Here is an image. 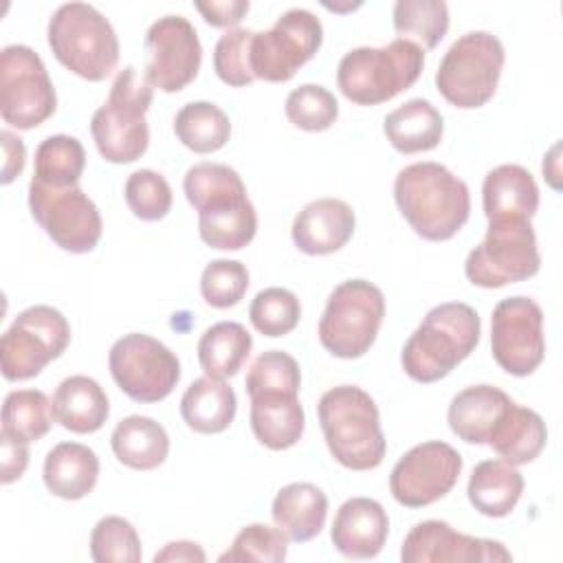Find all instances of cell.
<instances>
[{
	"label": "cell",
	"instance_id": "cell-1",
	"mask_svg": "<svg viewBox=\"0 0 563 563\" xmlns=\"http://www.w3.org/2000/svg\"><path fill=\"white\" fill-rule=\"evenodd\" d=\"M183 191L198 211L200 240L216 251H240L257 233V213L242 176L224 163H196L185 172Z\"/></svg>",
	"mask_w": 563,
	"mask_h": 563
},
{
	"label": "cell",
	"instance_id": "cell-2",
	"mask_svg": "<svg viewBox=\"0 0 563 563\" xmlns=\"http://www.w3.org/2000/svg\"><path fill=\"white\" fill-rule=\"evenodd\" d=\"M400 216L427 242H446L468 222L471 191L462 178L435 161L402 167L394 180Z\"/></svg>",
	"mask_w": 563,
	"mask_h": 563
},
{
	"label": "cell",
	"instance_id": "cell-3",
	"mask_svg": "<svg viewBox=\"0 0 563 563\" xmlns=\"http://www.w3.org/2000/svg\"><path fill=\"white\" fill-rule=\"evenodd\" d=\"M482 321L464 301L433 306L405 341L400 365L405 374L422 385L449 376L477 347Z\"/></svg>",
	"mask_w": 563,
	"mask_h": 563
},
{
	"label": "cell",
	"instance_id": "cell-4",
	"mask_svg": "<svg viewBox=\"0 0 563 563\" xmlns=\"http://www.w3.org/2000/svg\"><path fill=\"white\" fill-rule=\"evenodd\" d=\"M317 416L330 455L350 471H372L387 453L374 398L356 385H336L321 394Z\"/></svg>",
	"mask_w": 563,
	"mask_h": 563
},
{
	"label": "cell",
	"instance_id": "cell-5",
	"mask_svg": "<svg viewBox=\"0 0 563 563\" xmlns=\"http://www.w3.org/2000/svg\"><path fill=\"white\" fill-rule=\"evenodd\" d=\"M424 68V51L396 37L385 46H358L347 51L336 66L341 95L356 106H378L409 90Z\"/></svg>",
	"mask_w": 563,
	"mask_h": 563
},
{
	"label": "cell",
	"instance_id": "cell-6",
	"mask_svg": "<svg viewBox=\"0 0 563 563\" xmlns=\"http://www.w3.org/2000/svg\"><path fill=\"white\" fill-rule=\"evenodd\" d=\"M55 59L86 81H103L117 70L119 37L110 20L88 2L59 4L46 29Z\"/></svg>",
	"mask_w": 563,
	"mask_h": 563
},
{
	"label": "cell",
	"instance_id": "cell-7",
	"mask_svg": "<svg viewBox=\"0 0 563 563\" xmlns=\"http://www.w3.org/2000/svg\"><path fill=\"white\" fill-rule=\"evenodd\" d=\"M152 99V84L139 77L134 66H125L117 73L108 99L90 119V134L103 161L125 165L147 152L150 125L145 114Z\"/></svg>",
	"mask_w": 563,
	"mask_h": 563
},
{
	"label": "cell",
	"instance_id": "cell-8",
	"mask_svg": "<svg viewBox=\"0 0 563 563\" xmlns=\"http://www.w3.org/2000/svg\"><path fill=\"white\" fill-rule=\"evenodd\" d=\"M504 62L506 48L497 35L468 31L460 35L440 59L435 88L453 108H482L497 92Z\"/></svg>",
	"mask_w": 563,
	"mask_h": 563
},
{
	"label": "cell",
	"instance_id": "cell-9",
	"mask_svg": "<svg viewBox=\"0 0 563 563\" xmlns=\"http://www.w3.org/2000/svg\"><path fill=\"white\" fill-rule=\"evenodd\" d=\"M385 319V295L367 279H345L330 292L319 319V343L336 358H361Z\"/></svg>",
	"mask_w": 563,
	"mask_h": 563
},
{
	"label": "cell",
	"instance_id": "cell-10",
	"mask_svg": "<svg viewBox=\"0 0 563 563\" xmlns=\"http://www.w3.org/2000/svg\"><path fill=\"white\" fill-rule=\"evenodd\" d=\"M541 268L537 235L530 220L493 218L484 240L471 249L464 275L473 286L501 288L526 282Z\"/></svg>",
	"mask_w": 563,
	"mask_h": 563
},
{
	"label": "cell",
	"instance_id": "cell-11",
	"mask_svg": "<svg viewBox=\"0 0 563 563\" xmlns=\"http://www.w3.org/2000/svg\"><path fill=\"white\" fill-rule=\"evenodd\" d=\"M70 343V325L53 306L24 308L0 339V369L9 383L35 378Z\"/></svg>",
	"mask_w": 563,
	"mask_h": 563
},
{
	"label": "cell",
	"instance_id": "cell-12",
	"mask_svg": "<svg viewBox=\"0 0 563 563\" xmlns=\"http://www.w3.org/2000/svg\"><path fill=\"white\" fill-rule=\"evenodd\" d=\"M57 95L42 57L26 44L0 51V114L18 130H33L55 114Z\"/></svg>",
	"mask_w": 563,
	"mask_h": 563
},
{
	"label": "cell",
	"instance_id": "cell-13",
	"mask_svg": "<svg viewBox=\"0 0 563 563\" xmlns=\"http://www.w3.org/2000/svg\"><path fill=\"white\" fill-rule=\"evenodd\" d=\"M323 42V24L308 9H288L266 31H255L249 48L255 79L284 84L314 57Z\"/></svg>",
	"mask_w": 563,
	"mask_h": 563
},
{
	"label": "cell",
	"instance_id": "cell-14",
	"mask_svg": "<svg viewBox=\"0 0 563 563\" xmlns=\"http://www.w3.org/2000/svg\"><path fill=\"white\" fill-rule=\"evenodd\" d=\"M108 367L117 387L143 405L165 400L180 380L178 356L158 339L141 332L123 334L112 343Z\"/></svg>",
	"mask_w": 563,
	"mask_h": 563
},
{
	"label": "cell",
	"instance_id": "cell-15",
	"mask_svg": "<svg viewBox=\"0 0 563 563\" xmlns=\"http://www.w3.org/2000/svg\"><path fill=\"white\" fill-rule=\"evenodd\" d=\"M29 209L40 229L66 253H90L101 240V213L79 185L46 187L31 178Z\"/></svg>",
	"mask_w": 563,
	"mask_h": 563
},
{
	"label": "cell",
	"instance_id": "cell-16",
	"mask_svg": "<svg viewBox=\"0 0 563 563\" xmlns=\"http://www.w3.org/2000/svg\"><path fill=\"white\" fill-rule=\"evenodd\" d=\"M490 352L510 376H530L545 358L543 310L523 295L506 297L493 308Z\"/></svg>",
	"mask_w": 563,
	"mask_h": 563
},
{
	"label": "cell",
	"instance_id": "cell-17",
	"mask_svg": "<svg viewBox=\"0 0 563 563\" xmlns=\"http://www.w3.org/2000/svg\"><path fill=\"white\" fill-rule=\"evenodd\" d=\"M464 460L449 442L427 440L411 446L389 473V493L405 508H424L453 490Z\"/></svg>",
	"mask_w": 563,
	"mask_h": 563
},
{
	"label": "cell",
	"instance_id": "cell-18",
	"mask_svg": "<svg viewBox=\"0 0 563 563\" xmlns=\"http://www.w3.org/2000/svg\"><path fill=\"white\" fill-rule=\"evenodd\" d=\"M145 79L163 92H180L202 64V46L185 15H163L145 33Z\"/></svg>",
	"mask_w": 563,
	"mask_h": 563
},
{
	"label": "cell",
	"instance_id": "cell-19",
	"mask_svg": "<svg viewBox=\"0 0 563 563\" xmlns=\"http://www.w3.org/2000/svg\"><path fill=\"white\" fill-rule=\"evenodd\" d=\"M510 559L501 541L457 532L442 519L416 523L400 548L402 563H506Z\"/></svg>",
	"mask_w": 563,
	"mask_h": 563
},
{
	"label": "cell",
	"instance_id": "cell-20",
	"mask_svg": "<svg viewBox=\"0 0 563 563\" xmlns=\"http://www.w3.org/2000/svg\"><path fill=\"white\" fill-rule=\"evenodd\" d=\"M389 534V517L380 501L372 497L345 499L332 521L330 539L345 559H374L385 548Z\"/></svg>",
	"mask_w": 563,
	"mask_h": 563
},
{
	"label": "cell",
	"instance_id": "cell-21",
	"mask_svg": "<svg viewBox=\"0 0 563 563\" xmlns=\"http://www.w3.org/2000/svg\"><path fill=\"white\" fill-rule=\"evenodd\" d=\"M354 209L339 198H317L292 220V244L306 255H330L341 251L354 235Z\"/></svg>",
	"mask_w": 563,
	"mask_h": 563
},
{
	"label": "cell",
	"instance_id": "cell-22",
	"mask_svg": "<svg viewBox=\"0 0 563 563\" xmlns=\"http://www.w3.org/2000/svg\"><path fill=\"white\" fill-rule=\"evenodd\" d=\"M539 185L534 176L517 163L493 167L482 183V207L486 220L521 218L532 220L539 211Z\"/></svg>",
	"mask_w": 563,
	"mask_h": 563
},
{
	"label": "cell",
	"instance_id": "cell-23",
	"mask_svg": "<svg viewBox=\"0 0 563 563\" xmlns=\"http://www.w3.org/2000/svg\"><path fill=\"white\" fill-rule=\"evenodd\" d=\"M510 402L512 398L495 385L464 387L449 402V429L468 444H486L493 427Z\"/></svg>",
	"mask_w": 563,
	"mask_h": 563
},
{
	"label": "cell",
	"instance_id": "cell-24",
	"mask_svg": "<svg viewBox=\"0 0 563 563\" xmlns=\"http://www.w3.org/2000/svg\"><path fill=\"white\" fill-rule=\"evenodd\" d=\"M42 477L55 497L66 501L84 499L97 486L99 457L81 442H59L46 453Z\"/></svg>",
	"mask_w": 563,
	"mask_h": 563
},
{
	"label": "cell",
	"instance_id": "cell-25",
	"mask_svg": "<svg viewBox=\"0 0 563 563\" xmlns=\"http://www.w3.org/2000/svg\"><path fill=\"white\" fill-rule=\"evenodd\" d=\"M271 515L288 541L306 543L325 526L328 497L317 484L292 482L277 490L271 504Z\"/></svg>",
	"mask_w": 563,
	"mask_h": 563
},
{
	"label": "cell",
	"instance_id": "cell-26",
	"mask_svg": "<svg viewBox=\"0 0 563 563\" xmlns=\"http://www.w3.org/2000/svg\"><path fill=\"white\" fill-rule=\"evenodd\" d=\"M51 402L55 422L79 435L99 431L110 416V402L103 387L86 374L64 378Z\"/></svg>",
	"mask_w": 563,
	"mask_h": 563
},
{
	"label": "cell",
	"instance_id": "cell-27",
	"mask_svg": "<svg viewBox=\"0 0 563 563\" xmlns=\"http://www.w3.org/2000/svg\"><path fill=\"white\" fill-rule=\"evenodd\" d=\"M548 442V427L543 418L515 400L506 407L501 418L490 431L488 446L499 455V460L521 466L534 462Z\"/></svg>",
	"mask_w": 563,
	"mask_h": 563
},
{
	"label": "cell",
	"instance_id": "cell-28",
	"mask_svg": "<svg viewBox=\"0 0 563 563\" xmlns=\"http://www.w3.org/2000/svg\"><path fill=\"white\" fill-rule=\"evenodd\" d=\"M251 429L255 440L271 451L295 446L306 429L299 394H264L251 398Z\"/></svg>",
	"mask_w": 563,
	"mask_h": 563
},
{
	"label": "cell",
	"instance_id": "cell-29",
	"mask_svg": "<svg viewBox=\"0 0 563 563\" xmlns=\"http://www.w3.org/2000/svg\"><path fill=\"white\" fill-rule=\"evenodd\" d=\"M523 488L526 479L517 466L504 460H484L471 471L466 497L479 515L501 519L515 510Z\"/></svg>",
	"mask_w": 563,
	"mask_h": 563
},
{
	"label": "cell",
	"instance_id": "cell-30",
	"mask_svg": "<svg viewBox=\"0 0 563 563\" xmlns=\"http://www.w3.org/2000/svg\"><path fill=\"white\" fill-rule=\"evenodd\" d=\"M383 132L396 152L420 154L440 145L444 119L431 101L416 97L383 119Z\"/></svg>",
	"mask_w": 563,
	"mask_h": 563
},
{
	"label": "cell",
	"instance_id": "cell-31",
	"mask_svg": "<svg viewBox=\"0 0 563 563\" xmlns=\"http://www.w3.org/2000/svg\"><path fill=\"white\" fill-rule=\"evenodd\" d=\"M238 411L233 387L222 378L202 376L189 383L180 398V416L185 424L205 435L222 433L231 427Z\"/></svg>",
	"mask_w": 563,
	"mask_h": 563
},
{
	"label": "cell",
	"instance_id": "cell-32",
	"mask_svg": "<svg viewBox=\"0 0 563 563\" xmlns=\"http://www.w3.org/2000/svg\"><path fill=\"white\" fill-rule=\"evenodd\" d=\"M114 457L134 471H154L169 455V435L150 416H128L117 422L110 435Z\"/></svg>",
	"mask_w": 563,
	"mask_h": 563
},
{
	"label": "cell",
	"instance_id": "cell-33",
	"mask_svg": "<svg viewBox=\"0 0 563 563\" xmlns=\"http://www.w3.org/2000/svg\"><path fill=\"white\" fill-rule=\"evenodd\" d=\"M253 336L238 321H218L209 325L198 341V363L205 376L231 378L246 363Z\"/></svg>",
	"mask_w": 563,
	"mask_h": 563
},
{
	"label": "cell",
	"instance_id": "cell-34",
	"mask_svg": "<svg viewBox=\"0 0 563 563\" xmlns=\"http://www.w3.org/2000/svg\"><path fill=\"white\" fill-rule=\"evenodd\" d=\"M176 139L196 154H213L231 139V119L213 101H189L174 117Z\"/></svg>",
	"mask_w": 563,
	"mask_h": 563
},
{
	"label": "cell",
	"instance_id": "cell-35",
	"mask_svg": "<svg viewBox=\"0 0 563 563\" xmlns=\"http://www.w3.org/2000/svg\"><path fill=\"white\" fill-rule=\"evenodd\" d=\"M53 402L40 389H13L2 402V435L15 442H37L53 427Z\"/></svg>",
	"mask_w": 563,
	"mask_h": 563
},
{
	"label": "cell",
	"instance_id": "cell-36",
	"mask_svg": "<svg viewBox=\"0 0 563 563\" xmlns=\"http://www.w3.org/2000/svg\"><path fill=\"white\" fill-rule=\"evenodd\" d=\"M86 167V150L70 134H51L35 150L33 180L46 187H73Z\"/></svg>",
	"mask_w": 563,
	"mask_h": 563
},
{
	"label": "cell",
	"instance_id": "cell-37",
	"mask_svg": "<svg viewBox=\"0 0 563 563\" xmlns=\"http://www.w3.org/2000/svg\"><path fill=\"white\" fill-rule=\"evenodd\" d=\"M394 31L416 42L422 51L435 48L449 31V7L444 0H398L394 4Z\"/></svg>",
	"mask_w": 563,
	"mask_h": 563
},
{
	"label": "cell",
	"instance_id": "cell-38",
	"mask_svg": "<svg viewBox=\"0 0 563 563\" xmlns=\"http://www.w3.org/2000/svg\"><path fill=\"white\" fill-rule=\"evenodd\" d=\"M249 319L260 334L277 339L290 334L299 325L301 303L292 290L271 286L253 297Z\"/></svg>",
	"mask_w": 563,
	"mask_h": 563
},
{
	"label": "cell",
	"instance_id": "cell-39",
	"mask_svg": "<svg viewBox=\"0 0 563 563\" xmlns=\"http://www.w3.org/2000/svg\"><path fill=\"white\" fill-rule=\"evenodd\" d=\"M249 398L264 394H299L301 369L295 356L282 350L262 352L249 367L244 380Z\"/></svg>",
	"mask_w": 563,
	"mask_h": 563
},
{
	"label": "cell",
	"instance_id": "cell-40",
	"mask_svg": "<svg viewBox=\"0 0 563 563\" xmlns=\"http://www.w3.org/2000/svg\"><path fill=\"white\" fill-rule=\"evenodd\" d=\"M284 112L295 128L303 132H323L339 119V101L319 84H301L288 92Z\"/></svg>",
	"mask_w": 563,
	"mask_h": 563
},
{
	"label": "cell",
	"instance_id": "cell-41",
	"mask_svg": "<svg viewBox=\"0 0 563 563\" xmlns=\"http://www.w3.org/2000/svg\"><path fill=\"white\" fill-rule=\"evenodd\" d=\"M90 556L95 563H139L141 539L136 528L119 517H101L90 532Z\"/></svg>",
	"mask_w": 563,
	"mask_h": 563
},
{
	"label": "cell",
	"instance_id": "cell-42",
	"mask_svg": "<svg viewBox=\"0 0 563 563\" xmlns=\"http://www.w3.org/2000/svg\"><path fill=\"white\" fill-rule=\"evenodd\" d=\"M123 198L132 216L143 222L163 220L174 202L167 178L154 169L132 172L123 185Z\"/></svg>",
	"mask_w": 563,
	"mask_h": 563
},
{
	"label": "cell",
	"instance_id": "cell-43",
	"mask_svg": "<svg viewBox=\"0 0 563 563\" xmlns=\"http://www.w3.org/2000/svg\"><path fill=\"white\" fill-rule=\"evenodd\" d=\"M288 537L277 526L249 523L244 526L231 548L218 556L220 563H242V561H268L282 563L288 554Z\"/></svg>",
	"mask_w": 563,
	"mask_h": 563
},
{
	"label": "cell",
	"instance_id": "cell-44",
	"mask_svg": "<svg viewBox=\"0 0 563 563\" xmlns=\"http://www.w3.org/2000/svg\"><path fill=\"white\" fill-rule=\"evenodd\" d=\"M251 284L249 268L238 260H213L202 268L200 295L218 310L233 308L242 301Z\"/></svg>",
	"mask_w": 563,
	"mask_h": 563
},
{
	"label": "cell",
	"instance_id": "cell-45",
	"mask_svg": "<svg viewBox=\"0 0 563 563\" xmlns=\"http://www.w3.org/2000/svg\"><path fill=\"white\" fill-rule=\"evenodd\" d=\"M251 29H231L216 42L213 48V70L227 86L244 88L255 81L249 59V48L253 40Z\"/></svg>",
	"mask_w": 563,
	"mask_h": 563
},
{
	"label": "cell",
	"instance_id": "cell-46",
	"mask_svg": "<svg viewBox=\"0 0 563 563\" xmlns=\"http://www.w3.org/2000/svg\"><path fill=\"white\" fill-rule=\"evenodd\" d=\"M196 11L205 18L207 24L216 29H235L251 9L249 0H224V2H196Z\"/></svg>",
	"mask_w": 563,
	"mask_h": 563
},
{
	"label": "cell",
	"instance_id": "cell-47",
	"mask_svg": "<svg viewBox=\"0 0 563 563\" xmlns=\"http://www.w3.org/2000/svg\"><path fill=\"white\" fill-rule=\"evenodd\" d=\"M0 464H2V484L20 479L29 466V449L24 442H15L0 433Z\"/></svg>",
	"mask_w": 563,
	"mask_h": 563
},
{
	"label": "cell",
	"instance_id": "cell-48",
	"mask_svg": "<svg viewBox=\"0 0 563 563\" xmlns=\"http://www.w3.org/2000/svg\"><path fill=\"white\" fill-rule=\"evenodd\" d=\"M0 141H2V152H4V163H2V185L13 183L22 169H24V161H26V147L22 143V139L18 134H13L11 130H2L0 132Z\"/></svg>",
	"mask_w": 563,
	"mask_h": 563
},
{
	"label": "cell",
	"instance_id": "cell-49",
	"mask_svg": "<svg viewBox=\"0 0 563 563\" xmlns=\"http://www.w3.org/2000/svg\"><path fill=\"white\" fill-rule=\"evenodd\" d=\"M207 554L196 541H169L154 554V563H205Z\"/></svg>",
	"mask_w": 563,
	"mask_h": 563
},
{
	"label": "cell",
	"instance_id": "cell-50",
	"mask_svg": "<svg viewBox=\"0 0 563 563\" xmlns=\"http://www.w3.org/2000/svg\"><path fill=\"white\" fill-rule=\"evenodd\" d=\"M559 154H561V143L556 141V143L550 147V152L543 156V165H541L543 178L548 180V185H550L554 191L561 189V183H559V178H561V158H559Z\"/></svg>",
	"mask_w": 563,
	"mask_h": 563
}]
</instances>
